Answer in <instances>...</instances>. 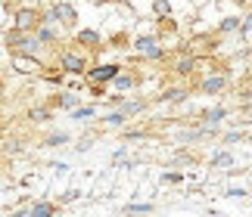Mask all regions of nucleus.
<instances>
[{"label":"nucleus","instance_id":"24","mask_svg":"<svg viewBox=\"0 0 252 217\" xmlns=\"http://www.w3.org/2000/svg\"><path fill=\"white\" fill-rule=\"evenodd\" d=\"M240 31H243V34H249V31H252V13L243 19V22H240Z\"/></svg>","mask_w":252,"mask_h":217},{"label":"nucleus","instance_id":"7","mask_svg":"<svg viewBox=\"0 0 252 217\" xmlns=\"http://www.w3.org/2000/svg\"><path fill=\"white\" fill-rule=\"evenodd\" d=\"M34 37H37L41 44H53V41H56V31H53V28L47 25V22H41V25L34 28Z\"/></svg>","mask_w":252,"mask_h":217},{"label":"nucleus","instance_id":"27","mask_svg":"<svg viewBox=\"0 0 252 217\" xmlns=\"http://www.w3.org/2000/svg\"><path fill=\"white\" fill-rule=\"evenodd\" d=\"M125 155H128V149H125V146H122V149H115V155H112V162H125Z\"/></svg>","mask_w":252,"mask_h":217},{"label":"nucleus","instance_id":"17","mask_svg":"<svg viewBox=\"0 0 252 217\" xmlns=\"http://www.w3.org/2000/svg\"><path fill=\"white\" fill-rule=\"evenodd\" d=\"M112 84H115V90H128V87L134 84V78H131V75H115Z\"/></svg>","mask_w":252,"mask_h":217},{"label":"nucleus","instance_id":"8","mask_svg":"<svg viewBox=\"0 0 252 217\" xmlns=\"http://www.w3.org/2000/svg\"><path fill=\"white\" fill-rule=\"evenodd\" d=\"M78 44H84V47H100V31L84 28V31H78Z\"/></svg>","mask_w":252,"mask_h":217},{"label":"nucleus","instance_id":"14","mask_svg":"<svg viewBox=\"0 0 252 217\" xmlns=\"http://www.w3.org/2000/svg\"><path fill=\"white\" fill-rule=\"evenodd\" d=\"M125 118H128V115H125V112H122V108H112V112H109V115H106V118H103V121H106V124H109V127H122V124H125Z\"/></svg>","mask_w":252,"mask_h":217},{"label":"nucleus","instance_id":"4","mask_svg":"<svg viewBox=\"0 0 252 217\" xmlns=\"http://www.w3.org/2000/svg\"><path fill=\"white\" fill-rule=\"evenodd\" d=\"M37 25H41V16H37L34 13V9H19V13H16V28H19V31H34V28Z\"/></svg>","mask_w":252,"mask_h":217},{"label":"nucleus","instance_id":"22","mask_svg":"<svg viewBox=\"0 0 252 217\" xmlns=\"http://www.w3.org/2000/svg\"><path fill=\"white\" fill-rule=\"evenodd\" d=\"M60 106L63 108H75V106H78V96H75V93H63L60 96Z\"/></svg>","mask_w":252,"mask_h":217},{"label":"nucleus","instance_id":"10","mask_svg":"<svg viewBox=\"0 0 252 217\" xmlns=\"http://www.w3.org/2000/svg\"><path fill=\"white\" fill-rule=\"evenodd\" d=\"M72 118H75V121H91V118H96V108L94 106H75Z\"/></svg>","mask_w":252,"mask_h":217},{"label":"nucleus","instance_id":"19","mask_svg":"<svg viewBox=\"0 0 252 217\" xmlns=\"http://www.w3.org/2000/svg\"><path fill=\"white\" fill-rule=\"evenodd\" d=\"M28 118H32V121H50V108H32Z\"/></svg>","mask_w":252,"mask_h":217},{"label":"nucleus","instance_id":"13","mask_svg":"<svg viewBox=\"0 0 252 217\" xmlns=\"http://www.w3.org/2000/svg\"><path fill=\"white\" fill-rule=\"evenodd\" d=\"M184 100H187V90H184V87H174V90L162 93V103H184Z\"/></svg>","mask_w":252,"mask_h":217},{"label":"nucleus","instance_id":"21","mask_svg":"<svg viewBox=\"0 0 252 217\" xmlns=\"http://www.w3.org/2000/svg\"><path fill=\"white\" fill-rule=\"evenodd\" d=\"M69 143V134H50L47 136V146H65Z\"/></svg>","mask_w":252,"mask_h":217},{"label":"nucleus","instance_id":"11","mask_svg":"<svg viewBox=\"0 0 252 217\" xmlns=\"http://www.w3.org/2000/svg\"><path fill=\"white\" fill-rule=\"evenodd\" d=\"M221 87H224V78H221V75H212V78L202 81V93H218Z\"/></svg>","mask_w":252,"mask_h":217},{"label":"nucleus","instance_id":"23","mask_svg":"<svg viewBox=\"0 0 252 217\" xmlns=\"http://www.w3.org/2000/svg\"><path fill=\"white\" fill-rule=\"evenodd\" d=\"M140 108H143V103H122V112L125 115H137Z\"/></svg>","mask_w":252,"mask_h":217},{"label":"nucleus","instance_id":"18","mask_svg":"<svg viewBox=\"0 0 252 217\" xmlns=\"http://www.w3.org/2000/svg\"><path fill=\"white\" fill-rule=\"evenodd\" d=\"M218 28H221V31H240V16H227Z\"/></svg>","mask_w":252,"mask_h":217},{"label":"nucleus","instance_id":"3","mask_svg":"<svg viewBox=\"0 0 252 217\" xmlns=\"http://www.w3.org/2000/svg\"><path fill=\"white\" fill-rule=\"evenodd\" d=\"M134 47H137V53H143L147 59H162V56H165V50L159 47L156 37H137V41H134Z\"/></svg>","mask_w":252,"mask_h":217},{"label":"nucleus","instance_id":"2","mask_svg":"<svg viewBox=\"0 0 252 217\" xmlns=\"http://www.w3.org/2000/svg\"><path fill=\"white\" fill-rule=\"evenodd\" d=\"M41 22H47V25H53V22L75 25V22H78V13H75V6H72V3H53V6L41 16Z\"/></svg>","mask_w":252,"mask_h":217},{"label":"nucleus","instance_id":"5","mask_svg":"<svg viewBox=\"0 0 252 217\" xmlns=\"http://www.w3.org/2000/svg\"><path fill=\"white\" fill-rule=\"evenodd\" d=\"M119 75V65H112V62H106V65H96V68H91V84H109L112 78Z\"/></svg>","mask_w":252,"mask_h":217},{"label":"nucleus","instance_id":"25","mask_svg":"<svg viewBox=\"0 0 252 217\" xmlns=\"http://www.w3.org/2000/svg\"><path fill=\"white\" fill-rule=\"evenodd\" d=\"M227 195H230V199H237V195H246V190H243V186H230Z\"/></svg>","mask_w":252,"mask_h":217},{"label":"nucleus","instance_id":"9","mask_svg":"<svg viewBox=\"0 0 252 217\" xmlns=\"http://www.w3.org/2000/svg\"><path fill=\"white\" fill-rule=\"evenodd\" d=\"M28 214H32V217H50V214H56V205L37 202V205H32V208H28Z\"/></svg>","mask_w":252,"mask_h":217},{"label":"nucleus","instance_id":"20","mask_svg":"<svg viewBox=\"0 0 252 217\" xmlns=\"http://www.w3.org/2000/svg\"><path fill=\"white\" fill-rule=\"evenodd\" d=\"M153 9H156V16H168L171 3H168V0H153Z\"/></svg>","mask_w":252,"mask_h":217},{"label":"nucleus","instance_id":"6","mask_svg":"<svg viewBox=\"0 0 252 217\" xmlns=\"http://www.w3.org/2000/svg\"><path fill=\"white\" fill-rule=\"evenodd\" d=\"M63 72H69V75H81V72H87V62H84V56H78V53H63Z\"/></svg>","mask_w":252,"mask_h":217},{"label":"nucleus","instance_id":"1","mask_svg":"<svg viewBox=\"0 0 252 217\" xmlns=\"http://www.w3.org/2000/svg\"><path fill=\"white\" fill-rule=\"evenodd\" d=\"M6 44L13 47L16 53H22V56H32V59H37V56H41V47H44V44L37 41V37H34L32 31H19V28L6 34Z\"/></svg>","mask_w":252,"mask_h":217},{"label":"nucleus","instance_id":"16","mask_svg":"<svg viewBox=\"0 0 252 217\" xmlns=\"http://www.w3.org/2000/svg\"><path fill=\"white\" fill-rule=\"evenodd\" d=\"M212 164H215V167H230V164H234V155H230V152H215Z\"/></svg>","mask_w":252,"mask_h":217},{"label":"nucleus","instance_id":"26","mask_svg":"<svg viewBox=\"0 0 252 217\" xmlns=\"http://www.w3.org/2000/svg\"><path fill=\"white\" fill-rule=\"evenodd\" d=\"M125 211H153V205H128Z\"/></svg>","mask_w":252,"mask_h":217},{"label":"nucleus","instance_id":"15","mask_svg":"<svg viewBox=\"0 0 252 217\" xmlns=\"http://www.w3.org/2000/svg\"><path fill=\"white\" fill-rule=\"evenodd\" d=\"M193 68H196V59H193V56H184V59H178V65H174V72H181V75H190Z\"/></svg>","mask_w":252,"mask_h":217},{"label":"nucleus","instance_id":"12","mask_svg":"<svg viewBox=\"0 0 252 217\" xmlns=\"http://www.w3.org/2000/svg\"><path fill=\"white\" fill-rule=\"evenodd\" d=\"M224 115H227V108H224V106H218V108H209V112L202 115V121H206V124H218Z\"/></svg>","mask_w":252,"mask_h":217}]
</instances>
